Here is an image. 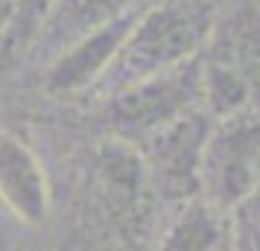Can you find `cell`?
<instances>
[{
    "instance_id": "obj_3",
    "label": "cell",
    "mask_w": 260,
    "mask_h": 251,
    "mask_svg": "<svg viewBox=\"0 0 260 251\" xmlns=\"http://www.w3.org/2000/svg\"><path fill=\"white\" fill-rule=\"evenodd\" d=\"M260 184V105L213 120L202 158V196L231 213Z\"/></svg>"
},
{
    "instance_id": "obj_11",
    "label": "cell",
    "mask_w": 260,
    "mask_h": 251,
    "mask_svg": "<svg viewBox=\"0 0 260 251\" xmlns=\"http://www.w3.org/2000/svg\"><path fill=\"white\" fill-rule=\"evenodd\" d=\"M15 6H18V0H0V47H3V38H6V32H9Z\"/></svg>"
},
{
    "instance_id": "obj_4",
    "label": "cell",
    "mask_w": 260,
    "mask_h": 251,
    "mask_svg": "<svg viewBox=\"0 0 260 251\" xmlns=\"http://www.w3.org/2000/svg\"><path fill=\"white\" fill-rule=\"evenodd\" d=\"M213 117L202 108L167 126L146 146H141L149 187L161 207L190 202L202 196V158Z\"/></svg>"
},
{
    "instance_id": "obj_10",
    "label": "cell",
    "mask_w": 260,
    "mask_h": 251,
    "mask_svg": "<svg viewBox=\"0 0 260 251\" xmlns=\"http://www.w3.org/2000/svg\"><path fill=\"white\" fill-rule=\"evenodd\" d=\"M231 251H260V184L231 210Z\"/></svg>"
},
{
    "instance_id": "obj_5",
    "label": "cell",
    "mask_w": 260,
    "mask_h": 251,
    "mask_svg": "<svg viewBox=\"0 0 260 251\" xmlns=\"http://www.w3.org/2000/svg\"><path fill=\"white\" fill-rule=\"evenodd\" d=\"M138 15L141 12L126 15L114 24L79 38L76 44L61 50L59 56H53L44 67V91L50 96H59V99L96 91L100 82L108 76L114 59L120 56L123 41H126Z\"/></svg>"
},
{
    "instance_id": "obj_6",
    "label": "cell",
    "mask_w": 260,
    "mask_h": 251,
    "mask_svg": "<svg viewBox=\"0 0 260 251\" xmlns=\"http://www.w3.org/2000/svg\"><path fill=\"white\" fill-rule=\"evenodd\" d=\"M0 202L29 228L44 225L53 207L50 175L41 158L9 132H0Z\"/></svg>"
},
{
    "instance_id": "obj_7",
    "label": "cell",
    "mask_w": 260,
    "mask_h": 251,
    "mask_svg": "<svg viewBox=\"0 0 260 251\" xmlns=\"http://www.w3.org/2000/svg\"><path fill=\"white\" fill-rule=\"evenodd\" d=\"M149 251H231V213L205 196L164 207Z\"/></svg>"
},
{
    "instance_id": "obj_8",
    "label": "cell",
    "mask_w": 260,
    "mask_h": 251,
    "mask_svg": "<svg viewBox=\"0 0 260 251\" xmlns=\"http://www.w3.org/2000/svg\"><path fill=\"white\" fill-rule=\"evenodd\" d=\"M143 6L149 3L146 0H56L47 21L38 29L32 50L50 61L79 38L91 35L126 15L141 12Z\"/></svg>"
},
{
    "instance_id": "obj_9",
    "label": "cell",
    "mask_w": 260,
    "mask_h": 251,
    "mask_svg": "<svg viewBox=\"0 0 260 251\" xmlns=\"http://www.w3.org/2000/svg\"><path fill=\"white\" fill-rule=\"evenodd\" d=\"M53 3L56 0H18L12 24H9V32H6L3 47H0V59H18L21 53L32 50L38 29L47 21Z\"/></svg>"
},
{
    "instance_id": "obj_1",
    "label": "cell",
    "mask_w": 260,
    "mask_h": 251,
    "mask_svg": "<svg viewBox=\"0 0 260 251\" xmlns=\"http://www.w3.org/2000/svg\"><path fill=\"white\" fill-rule=\"evenodd\" d=\"M213 26L216 9L211 0H161L143 6L123 41L120 56L94 94L103 99L126 85L205 56Z\"/></svg>"
},
{
    "instance_id": "obj_2",
    "label": "cell",
    "mask_w": 260,
    "mask_h": 251,
    "mask_svg": "<svg viewBox=\"0 0 260 251\" xmlns=\"http://www.w3.org/2000/svg\"><path fill=\"white\" fill-rule=\"evenodd\" d=\"M202 99L205 56L103 96L96 105V117L106 134L141 149L167 126L184 120L193 111H202Z\"/></svg>"
}]
</instances>
